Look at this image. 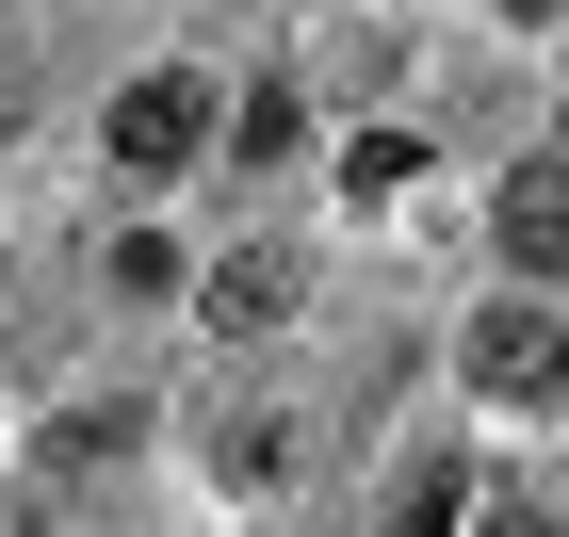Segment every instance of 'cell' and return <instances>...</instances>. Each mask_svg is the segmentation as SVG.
<instances>
[{
	"mask_svg": "<svg viewBox=\"0 0 569 537\" xmlns=\"http://www.w3.org/2000/svg\"><path fill=\"white\" fill-rule=\"evenodd\" d=\"M472 537H569V521H553V505H505V521H472Z\"/></svg>",
	"mask_w": 569,
	"mask_h": 537,
	"instance_id": "obj_10",
	"label": "cell"
},
{
	"mask_svg": "<svg viewBox=\"0 0 569 537\" xmlns=\"http://www.w3.org/2000/svg\"><path fill=\"white\" fill-rule=\"evenodd\" d=\"M505 17H553V0H505Z\"/></svg>",
	"mask_w": 569,
	"mask_h": 537,
	"instance_id": "obj_11",
	"label": "cell"
},
{
	"mask_svg": "<svg viewBox=\"0 0 569 537\" xmlns=\"http://www.w3.org/2000/svg\"><path fill=\"white\" fill-rule=\"evenodd\" d=\"M131 440H147V407H131V391H98V407H66V424H49V473H114Z\"/></svg>",
	"mask_w": 569,
	"mask_h": 537,
	"instance_id": "obj_6",
	"label": "cell"
},
{
	"mask_svg": "<svg viewBox=\"0 0 569 537\" xmlns=\"http://www.w3.org/2000/svg\"><path fill=\"white\" fill-rule=\"evenodd\" d=\"M553 163H569V147H553Z\"/></svg>",
	"mask_w": 569,
	"mask_h": 537,
	"instance_id": "obj_13",
	"label": "cell"
},
{
	"mask_svg": "<svg viewBox=\"0 0 569 537\" xmlns=\"http://www.w3.org/2000/svg\"><path fill=\"white\" fill-rule=\"evenodd\" d=\"M309 456H326V407H309V391H228V407H212V473H228L244 505L309 489Z\"/></svg>",
	"mask_w": 569,
	"mask_h": 537,
	"instance_id": "obj_1",
	"label": "cell"
},
{
	"mask_svg": "<svg viewBox=\"0 0 569 537\" xmlns=\"http://www.w3.org/2000/svg\"><path fill=\"white\" fill-rule=\"evenodd\" d=\"M196 310H212L228 342H277V326L309 310V261H293V245H228V261L196 277Z\"/></svg>",
	"mask_w": 569,
	"mask_h": 537,
	"instance_id": "obj_4",
	"label": "cell"
},
{
	"mask_svg": "<svg viewBox=\"0 0 569 537\" xmlns=\"http://www.w3.org/2000/svg\"><path fill=\"white\" fill-rule=\"evenodd\" d=\"M456 489H472L456 456H407V489H391V537H456Z\"/></svg>",
	"mask_w": 569,
	"mask_h": 537,
	"instance_id": "obj_7",
	"label": "cell"
},
{
	"mask_svg": "<svg viewBox=\"0 0 569 537\" xmlns=\"http://www.w3.org/2000/svg\"><path fill=\"white\" fill-rule=\"evenodd\" d=\"M212 131H228V115H212V82H196V66H147V82L114 98V163H131V179H179Z\"/></svg>",
	"mask_w": 569,
	"mask_h": 537,
	"instance_id": "obj_3",
	"label": "cell"
},
{
	"mask_svg": "<svg viewBox=\"0 0 569 537\" xmlns=\"http://www.w3.org/2000/svg\"><path fill=\"white\" fill-rule=\"evenodd\" d=\"M0 537H82V505L66 489H0Z\"/></svg>",
	"mask_w": 569,
	"mask_h": 537,
	"instance_id": "obj_9",
	"label": "cell"
},
{
	"mask_svg": "<svg viewBox=\"0 0 569 537\" xmlns=\"http://www.w3.org/2000/svg\"><path fill=\"white\" fill-rule=\"evenodd\" d=\"M228 147H244V163H277V147H293V98H277V82H244V115H228Z\"/></svg>",
	"mask_w": 569,
	"mask_h": 537,
	"instance_id": "obj_8",
	"label": "cell"
},
{
	"mask_svg": "<svg viewBox=\"0 0 569 537\" xmlns=\"http://www.w3.org/2000/svg\"><path fill=\"white\" fill-rule=\"evenodd\" d=\"M0 115H17V98H0Z\"/></svg>",
	"mask_w": 569,
	"mask_h": 537,
	"instance_id": "obj_12",
	"label": "cell"
},
{
	"mask_svg": "<svg viewBox=\"0 0 569 537\" xmlns=\"http://www.w3.org/2000/svg\"><path fill=\"white\" fill-rule=\"evenodd\" d=\"M456 358H472V391H488V407H553V391H569V326L537 310V294H488Z\"/></svg>",
	"mask_w": 569,
	"mask_h": 537,
	"instance_id": "obj_2",
	"label": "cell"
},
{
	"mask_svg": "<svg viewBox=\"0 0 569 537\" xmlns=\"http://www.w3.org/2000/svg\"><path fill=\"white\" fill-rule=\"evenodd\" d=\"M488 228H505V261H521V277H569V163H521Z\"/></svg>",
	"mask_w": 569,
	"mask_h": 537,
	"instance_id": "obj_5",
	"label": "cell"
}]
</instances>
